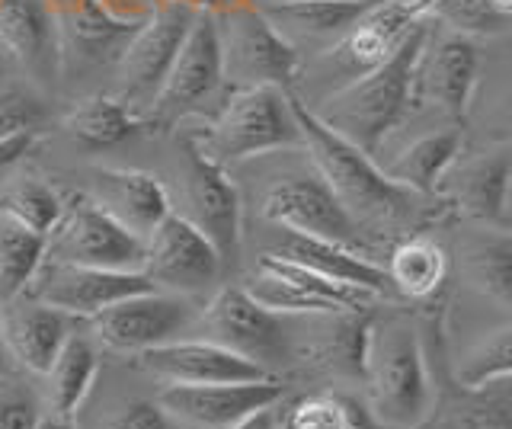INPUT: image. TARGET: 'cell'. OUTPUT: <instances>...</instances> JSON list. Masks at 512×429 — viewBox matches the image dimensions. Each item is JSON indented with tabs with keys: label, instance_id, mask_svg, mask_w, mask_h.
I'll return each mask as SVG.
<instances>
[{
	"label": "cell",
	"instance_id": "6da1fadb",
	"mask_svg": "<svg viewBox=\"0 0 512 429\" xmlns=\"http://www.w3.org/2000/svg\"><path fill=\"white\" fill-rule=\"evenodd\" d=\"M429 42V23H416L404 42L391 52L388 61L368 74H359L346 81L340 90H333L324 109L314 113L324 119L336 135H343L365 154H378L416 100V71Z\"/></svg>",
	"mask_w": 512,
	"mask_h": 429
},
{
	"label": "cell",
	"instance_id": "7a4b0ae2",
	"mask_svg": "<svg viewBox=\"0 0 512 429\" xmlns=\"http://www.w3.org/2000/svg\"><path fill=\"white\" fill-rule=\"evenodd\" d=\"M288 100H292V113L298 119L304 151H308L314 170L327 180L359 228L391 225V221H404L416 212L420 196L413 189L394 183L384 167L375 164L372 154L336 135L295 90H288Z\"/></svg>",
	"mask_w": 512,
	"mask_h": 429
},
{
	"label": "cell",
	"instance_id": "3957f363",
	"mask_svg": "<svg viewBox=\"0 0 512 429\" xmlns=\"http://www.w3.org/2000/svg\"><path fill=\"white\" fill-rule=\"evenodd\" d=\"M368 413L381 429H423L436 410L426 346L404 314L372 321L365 349Z\"/></svg>",
	"mask_w": 512,
	"mask_h": 429
},
{
	"label": "cell",
	"instance_id": "277c9868",
	"mask_svg": "<svg viewBox=\"0 0 512 429\" xmlns=\"http://www.w3.org/2000/svg\"><path fill=\"white\" fill-rule=\"evenodd\" d=\"M196 148L221 167L253 157L304 151L292 100L282 87H240L231 90L218 113L189 135Z\"/></svg>",
	"mask_w": 512,
	"mask_h": 429
},
{
	"label": "cell",
	"instance_id": "5b68a950",
	"mask_svg": "<svg viewBox=\"0 0 512 429\" xmlns=\"http://www.w3.org/2000/svg\"><path fill=\"white\" fill-rule=\"evenodd\" d=\"M221 45L224 87H282L292 90L301 74V55L276 26L266 20L260 4H237L215 13Z\"/></svg>",
	"mask_w": 512,
	"mask_h": 429
},
{
	"label": "cell",
	"instance_id": "8992f818",
	"mask_svg": "<svg viewBox=\"0 0 512 429\" xmlns=\"http://www.w3.org/2000/svg\"><path fill=\"white\" fill-rule=\"evenodd\" d=\"M170 212L183 215L215 244L221 260L237 257L244 237V202L228 167H221L196 148L189 135L180 141V167H176V205Z\"/></svg>",
	"mask_w": 512,
	"mask_h": 429
},
{
	"label": "cell",
	"instance_id": "52a82bcc",
	"mask_svg": "<svg viewBox=\"0 0 512 429\" xmlns=\"http://www.w3.org/2000/svg\"><path fill=\"white\" fill-rule=\"evenodd\" d=\"M285 317L288 314L260 305L247 289L224 285L208 298L192 327H199V337L234 349L237 356L276 375V369L292 359V333H288Z\"/></svg>",
	"mask_w": 512,
	"mask_h": 429
},
{
	"label": "cell",
	"instance_id": "ba28073f",
	"mask_svg": "<svg viewBox=\"0 0 512 429\" xmlns=\"http://www.w3.org/2000/svg\"><path fill=\"white\" fill-rule=\"evenodd\" d=\"M199 10L173 0H154L151 13L128 39L125 52L116 61V81H119V100L132 106L138 116L148 119L151 106L164 87L167 74L173 68V58L189 33L192 20Z\"/></svg>",
	"mask_w": 512,
	"mask_h": 429
},
{
	"label": "cell",
	"instance_id": "9c48e42d",
	"mask_svg": "<svg viewBox=\"0 0 512 429\" xmlns=\"http://www.w3.org/2000/svg\"><path fill=\"white\" fill-rule=\"evenodd\" d=\"M260 212L276 228L368 253V244L362 237V228L356 225V218L343 209V202L336 199V193L314 170V164L308 170L285 173V177L272 183L260 199Z\"/></svg>",
	"mask_w": 512,
	"mask_h": 429
},
{
	"label": "cell",
	"instance_id": "30bf717a",
	"mask_svg": "<svg viewBox=\"0 0 512 429\" xmlns=\"http://www.w3.org/2000/svg\"><path fill=\"white\" fill-rule=\"evenodd\" d=\"M45 260L96 269H141L144 241L80 193L64 202L61 221L45 237Z\"/></svg>",
	"mask_w": 512,
	"mask_h": 429
},
{
	"label": "cell",
	"instance_id": "8fae6325",
	"mask_svg": "<svg viewBox=\"0 0 512 429\" xmlns=\"http://www.w3.org/2000/svg\"><path fill=\"white\" fill-rule=\"evenodd\" d=\"M244 289L269 311H279L288 317L292 314L327 317V314L368 311L378 301L372 292L340 285V282L314 273L308 266L272 257V253H263V257L256 260V276L244 285Z\"/></svg>",
	"mask_w": 512,
	"mask_h": 429
},
{
	"label": "cell",
	"instance_id": "7c38bea8",
	"mask_svg": "<svg viewBox=\"0 0 512 429\" xmlns=\"http://www.w3.org/2000/svg\"><path fill=\"white\" fill-rule=\"evenodd\" d=\"M192 324H196V308L189 305V298L160 289L128 295L90 317L96 343L135 356L151 346L180 340Z\"/></svg>",
	"mask_w": 512,
	"mask_h": 429
},
{
	"label": "cell",
	"instance_id": "4fadbf2b",
	"mask_svg": "<svg viewBox=\"0 0 512 429\" xmlns=\"http://www.w3.org/2000/svg\"><path fill=\"white\" fill-rule=\"evenodd\" d=\"M221 253L208 237L189 225L183 215L170 212L144 241L141 273L148 276L160 292L173 295H202L221 276Z\"/></svg>",
	"mask_w": 512,
	"mask_h": 429
},
{
	"label": "cell",
	"instance_id": "5bb4252c",
	"mask_svg": "<svg viewBox=\"0 0 512 429\" xmlns=\"http://www.w3.org/2000/svg\"><path fill=\"white\" fill-rule=\"evenodd\" d=\"M151 289H157V285L141 269H96L42 260L36 276L26 285V295L77 317V321H90L116 301Z\"/></svg>",
	"mask_w": 512,
	"mask_h": 429
},
{
	"label": "cell",
	"instance_id": "9a60e30c",
	"mask_svg": "<svg viewBox=\"0 0 512 429\" xmlns=\"http://www.w3.org/2000/svg\"><path fill=\"white\" fill-rule=\"evenodd\" d=\"M52 13L58 52H61V74L68 71H96L103 65H116L125 52L128 39L144 23H128L112 17L100 0H45Z\"/></svg>",
	"mask_w": 512,
	"mask_h": 429
},
{
	"label": "cell",
	"instance_id": "2e32d148",
	"mask_svg": "<svg viewBox=\"0 0 512 429\" xmlns=\"http://www.w3.org/2000/svg\"><path fill=\"white\" fill-rule=\"evenodd\" d=\"M285 385L272 375L263 381H221V385H170L157 404L189 429H231L272 404H282Z\"/></svg>",
	"mask_w": 512,
	"mask_h": 429
},
{
	"label": "cell",
	"instance_id": "e0dca14e",
	"mask_svg": "<svg viewBox=\"0 0 512 429\" xmlns=\"http://www.w3.org/2000/svg\"><path fill=\"white\" fill-rule=\"evenodd\" d=\"M224 87L221 77V45H218V20L212 10H199L189 33L173 58V68L160 87L157 100L148 113L154 119H180L205 103L215 90Z\"/></svg>",
	"mask_w": 512,
	"mask_h": 429
},
{
	"label": "cell",
	"instance_id": "ac0fdd59",
	"mask_svg": "<svg viewBox=\"0 0 512 429\" xmlns=\"http://www.w3.org/2000/svg\"><path fill=\"white\" fill-rule=\"evenodd\" d=\"M138 365L167 385H221V381H263L272 378L263 365H256L234 349H224L205 337H180L138 353Z\"/></svg>",
	"mask_w": 512,
	"mask_h": 429
},
{
	"label": "cell",
	"instance_id": "d6986e66",
	"mask_svg": "<svg viewBox=\"0 0 512 429\" xmlns=\"http://www.w3.org/2000/svg\"><path fill=\"white\" fill-rule=\"evenodd\" d=\"M480 77V49L468 33H448L426 52L416 71V97L436 103L442 113L464 125Z\"/></svg>",
	"mask_w": 512,
	"mask_h": 429
},
{
	"label": "cell",
	"instance_id": "ffe728a7",
	"mask_svg": "<svg viewBox=\"0 0 512 429\" xmlns=\"http://www.w3.org/2000/svg\"><path fill=\"white\" fill-rule=\"evenodd\" d=\"M103 212L125 225L141 241H148L151 231L170 215L167 186L148 170L128 167H93L87 193Z\"/></svg>",
	"mask_w": 512,
	"mask_h": 429
},
{
	"label": "cell",
	"instance_id": "44dd1931",
	"mask_svg": "<svg viewBox=\"0 0 512 429\" xmlns=\"http://www.w3.org/2000/svg\"><path fill=\"white\" fill-rule=\"evenodd\" d=\"M74 327L77 317L45 305V301L26 292L0 305V330H4L7 356L36 375L48 372V365L55 362Z\"/></svg>",
	"mask_w": 512,
	"mask_h": 429
},
{
	"label": "cell",
	"instance_id": "7402d4cb",
	"mask_svg": "<svg viewBox=\"0 0 512 429\" xmlns=\"http://www.w3.org/2000/svg\"><path fill=\"white\" fill-rule=\"evenodd\" d=\"M279 231H282V237L276 241V247L269 250L272 257L308 266V269H314V273L327 276L340 285H352V289L372 292L375 298H394L388 269L378 266L368 253L333 244V241H320V237H308V234H298V231H285V228H279Z\"/></svg>",
	"mask_w": 512,
	"mask_h": 429
},
{
	"label": "cell",
	"instance_id": "603a6c76",
	"mask_svg": "<svg viewBox=\"0 0 512 429\" xmlns=\"http://www.w3.org/2000/svg\"><path fill=\"white\" fill-rule=\"evenodd\" d=\"M0 49L36 81L61 77V52L45 0H0Z\"/></svg>",
	"mask_w": 512,
	"mask_h": 429
},
{
	"label": "cell",
	"instance_id": "cb8c5ba5",
	"mask_svg": "<svg viewBox=\"0 0 512 429\" xmlns=\"http://www.w3.org/2000/svg\"><path fill=\"white\" fill-rule=\"evenodd\" d=\"M512 193V157L480 154L474 161L452 167L439 186V196L455 205L477 225H503Z\"/></svg>",
	"mask_w": 512,
	"mask_h": 429
},
{
	"label": "cell",
	"instance_id": "d4e9b609",
	"mask_svg": "<svg viewBox=\"0 0 512 429\" xmlns=\"http://www.w3.org/2000/svg\"><path fill=\"white\" fill-rule=\"evenodd\" d=\"M378 0H269L260 4L266 20L292 42H340Z\"/></svg>",
	"mask_w": 512,
	"mask_h": 429
},
{
	"label": "cell",
	"instance_id": "484cf974",
	"mask_svg": "<svg viewBox=\"0 0 512 429\" xmlns=\"http://www.w3.org/2000/svg\"><path fill=\"white\" fill-rule=\"evenodd\" d=\"M100 372V346H96L93 333L71 330V337L64 340L61 353L45 372V404L48 413H61V417H74L80 404L87 401V394Z\"/></svg>",
	"mask_w": 512,
	"mask_h": 429
},
{
	"label": "cell",
	"instance_id": "4316f807",
	"mask_svg": "<svg viewBox=\"0 0 512 429\" xmlns=\"http://www.w3.org/2000/svg\"><path fill=\"white\" fill-rule=\"evenodd\" d=\"M461 151H464V129L455 125V129H442L416 138L410 148H404V154H397L384 167V173L394 183L413 189L416 196H439L445 173L458 164Z\"/></svg>",
	"mask_w": 512,
	"mask_h": 429
},
{
	"label": "cell",
	"instance_id": "83f0119b",
	"mask_svg": "<svg viewBox=\"0 0 512 429\" xmlns=\"http://www.w3.org/2000/svg\"><path fill=\"white\" fill-rule=\"evenodd\" d=\"M423 429H512V381L452 391Z\"/></svg>",
	"mask_w": 512,
	"mask_h": 429
},
{
	"label": "cell",
	"instance_id": "f1b7e54d",
	"mask_svg": "<svg viewBox=\"0 0 512 429\" xmlns=\"http://www.w3.org/2000/svg\"><path fill=\"white\" fill-rule=\"evenodd\" d=\"M461 273L480 295L512 305V234L493 225L471 231L458 244Z\"/></svg>",
	"mask_w": 512,
	"mask_h": 429
},
{
	"label": "cell",
	"instance_id": "f546056e",
	"mask_svg": "<svg viewBox=\"0 0 512 429\" xmlns=\"http://www.w3.org/2000/svg\"><path fill=\"white\" fill-rule=\"evenodd\" d=\"M64 125H68V132L84 148L106 151V148H116L132 135H138L141 129H148L151 122L144 116H138L132 106H125L119 97H109V93H90V97H84L71 109Z\"/></svg>",
	"mask_w": 512,
	"mask_h": 429
},
{
	"label": "cell",
	"instance_id": "4dcf8cb0",
	"mask_svg": "<svg viewBox=\"0 0 512 429\" xmlns=\"http://www.w3.org/2000/svg\"><path fill=\"white\" fill-rule=\"evenodd\" d=\"M388 279L391 289L400 298L410 301H429L436 298L445 282V253L442 247L426 234L404 237L388 257Z\"/></svg>",
	"mask_w": 512,
	"mask_h": 429
},
{
	"label": "cell",
	"instance_id": "1f68e13d",
	"mask_svg": "<svg viewBox=\"0 0 512 429\" xmlns=\"http://www.w3.org/2000/svg\"><path fill=\"white\" fill-rule=\"evenodd\" d=\"M327 324V333H320V340L314 343V359L336 375L362 381L372 317H368V311L327 314Z\"/></svg>",
	"mask_w": 512,
	"mask_h": 429
},
{
	"label": "cell",
	"instance_id": "d6a6232c",
	"mask_svg": "<svg viewBox=\"0 0 512 429\" xmlns=\"http://www.w3.org/2000/svg\"><path fill=\"white\" fill-rule=\"evenodd\" d=\"M45 260V237L26 228L23 221L0 212V305L23 295Z\"/></svg>",
	"mask_w": 512,
	"mask_h": 429
},
{
	"label": "cell",
	"instance_id": "836d02e7",
	"mask_svg": "<svg viewBox=\"0 0 512 429\" xmlns=\"http://www.w3.org/2000/svg\"><path fill=\"white\" fill-rule=\"evenodd\" d=\"M0 212L13 215L16 221H23L26 228L48 237L61 221L64 199L45 180L32 177V173H20V177H13L4 186V193H0Z\"/></svg>",
	"mask_w": 512,
	"mask_h": 429
},
{
	"label": "cell",
	"instance_id": "e575fe53",
	"mask_svg": "<svg viewBox=\"0 0 512 429\" xmlns=\"http://www.w3.org/2000/svg\"><path fill=\"white\" fill-rule=\"evenodd\" d=\"M490 381H512V324L480 340L458 369V385L477 388Z\"/></svg>",
	"mask_w": 512,
	"mask_h": 429
},
{
	"label": "cell",
	"instance_id": "d590c367",
	"mask_svg": "<svg viewBox=\"0 0 512 429\" xmlns=\"http://www.w3.org/2000/svg\"><path fill=\"white\" fill-rule=\"evenodd\" d=\"M372 423H375L372 413L362 410L356 401H346V397H333V394H317L292 410L288 429H368Z\"/></svg>",
	"mask_w": 512,
	"mask_h": 429
},
{
	"label": "cell",
	"instance_id": "8d00e7d4",
	"mask_svg": "<svg viewBox=\"0 0 512 429\" xmlns=\"http://www.w3.org/2000/svg\"><path fill=\"white\" fill-rule=\"evenodd\" d=\"M45 122V103L23 84H0V138L36 132Z\"/></svg>",
	"mask_w": 512,
	"mask_h": 429
},
{
	"label": "cell",
	"instance_id": "74e56055",
	"mask_svg": "<svg viewBox=\"0 0 512 429\" xmlns=\"http://www.w3.org/2000/svg\"><path fill=\"white\" fill-rule=\"evenodd\" d=\"M106 429H183V423L173 420L157 401H132L109 420Z\"/></svg>",
	"mask_w": 512,
	"mask_h": 429
},
{
	"label": "cell",
	"instance_id": "f35d334b",
	"mask_svg": "<svg viewBox=\"0 0 512 429\" xmlns=\"http://www.w3.org/2000/svg\"><path fill=\"white\" fill-rule=\"evenodd\" d=\"M39 410L26 388H0V429H32Z\"/></svg>",
	"mask_w": 512,
	"mask_h": 429
},
{
	"label": "cell",
	"instance_id": "ab89813d",
	"mask_svg": "<svg viewBox=\"0 0 512 429\" xmlns=\"http://www.w3.org/2000/svg\"><path fill=\"white\" fill-rule=\"evenodd\" d=\"M100 4L112 13V17L128 20V23H141L151 13L154 0H100Z\"/></svg>",
	"mask_w": 512,
	"mask_h": 429
},
{
	"label": "cell",
	"instance_id": "60d3db41",
	"mask_svg": "<svg viewBox=\"0 0 512 429\" xmlns=\"http://www.w3.org/2000/svg\"><path fill=\"white\" fill-rule=\"evenodd\" d=\"M32 141H36V132H20V135L0 138V170H7L20 161V157L32 148Z\"/></svg>",
	"mask_w": 512,
	"mask_h": 429
},
{
	"label": "cell",
	"instance_id": "b9f144b4",
	"mask_svg": "<svg viewBox=\"0 0 512 429\" xmlns=\"http://www.w3.org/2000/svg\"><path fill=\"white\" fill-rule=\"evenodd\" d=\"M279 404H272V407H266V410H260V413H253V417H247V420H240L237 426H231V429H276V420H279Z\"/></svg>",
	"mask_w": 512,
	"mask_h": 429
},
{
	"label": "cell",
	"instance_id": "7bdbcfd3",
	"mask_svg": "<svg viewBox=\"0 0 512 429\" xmlns=\"http://www.w3.org/2000/svg\"><path fill=\"white\" fill-rule=\"evenodd\" d=\"M32 429H77L74 417H61V413H39V420Z\"/></svg>",
	"mask_w": 512,
	"mask_h": 429
},
{
	"label": "cell",
	"instance_id": "ee69618b",
	"mask_svg": "<svg viewBox=\"0 0 512 429\" xmlns=\"http://www.w3.org/2000/svg\"><path fill=\"white\" fill-rule=\"evenodd\" d=\"M490 138L493 141H512V106L506 109V113L493 122V129H490Z\"/></svg>",
	"mask_w": 512,
	"mask_h": 429
},
{
	"label": "cell",
	"instance_id": "f6af8a7d",
	"mask_svg": "<svg viewBox=\"0 0 512 429\" xmlns=\"http://www.w3.org/2000/svg\"><path fill=\"white\" fill-rule=\"evenodd\" d=\"M493 13H500L503 20H512V0H487Z\"/></svg>",
	"mask_w": 512,
	"mask_h": 429
},
{
	"label": "cell",
	"instance_id": "bcb514c9",
	"mask_svg": "<svg viewBox=\"0 0 512 429\" xmlns=\"http://www.w3.org/2000/svg\"><path fill=\"white\" fill-rule=\"evenodd\" d=\"M7 359V346H4V330H0V365Z\"/></svg>",
	"mask_w": 512,
	"mask_h": 429
}]
</instances>
